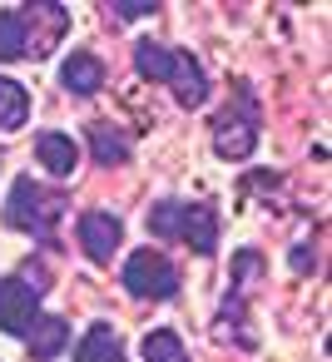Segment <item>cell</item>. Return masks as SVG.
<instances>
[{
    "instance_id": "obj_1",
    "label": "cell",
    "mask_w": 332,
    "mask_h": 362,
    "mask_svg": "<svg viewBox=\"0 0 332 362\" xmlns=\"http://www.w3.org/2000/svg\"><path fill=\"white\" fill-rule=\"evenodd\" d=\"M149 228L159 238H184L194 253H213L218 248V214L213 204H184V199H164L149 209Z\"/></svg>"
},
{
    "instance_id": "obj_2",
    "label": "cell",
    "mask_w": 332,
    "mask_h": 362,
    "mask_svg": "<svg viewBox=\"0 0 332 362\" xmlns=\"http://www.w3.org/2000/svg\"><path fill=\"white\" fill-rule=\"evenodd\" d=\"M60 214H65V189H50V184H35L30 174H20L16 184H11V199H6V228H16V233H50L55 223H60Z\"/></svg>"
},
{
    "instance_id": "obj_3",
    "label": "cell",
    "mask_w": 332,
    "mask_h": 362,
    "mask_svg": "<svg viewBox=\"0 0 332 362\" xmlns=\"http://www.w3.org/2000/svg\"><path fill=\"white\" fill-rule=\"evenodd\" d=\"M30 273H11L0 278V332L11 337H25L30 322L40 317V293H45V273H35V263H25Z\"/></svg>"
},
{
    "instance_id": "obj_4",
    "label": "cell",
    "mask_w": 332,
    "mask_h": 362,
    "mask_svg": "<svg viewBox=\"0 0 332 362\" xmlns=\"http://www.w3.org/2000/svg\"><path fill=\"white\" fill-rule=\"evenodd\" d=\"M119 278H124V288H129L134 298H174V293H179V268H174L164 253H154V248H134V253L124 258Z\"/></svg>"
},
{
    "instance_id": "obj_5",
    "label": "cell",
    "mask_w": 332,
    "mask_h": 362,
    "mask_svg": "<svg viewBox=\"0 0 332 362\" xmlns=\"http://www.w3.org/2000/svg\"><path fill=\"white\" fill-rule=\"evenodd\" d=\"M213 149H218V159H248L258 149V110H253V100L228 105V110L213 115Z\"/></svg>"
},
{
    "instance_id": "obj_6",
    "label": "cell",
    "mask_w": 332,
    "mask_h": 362,
    "mask_svg": "<svg viewBox=\"0 0 332 362\" xmlns=\"http://www.w3.org/2000/svg\"><path fill=\"white\" fill-rule=\"evenodd\" d=\"M20 16H25V55H35V60H45L70 30V11L55 6V0H35Z\"/></svg>"
},
{
    "instance_id": "obj_7",
    "label": "cell",
    "mask_w": 332,
    "mask_h": 362,
    "mask_svg": "<svg viewBox=\"0 0 332 362\" xmlns=\"http://www.w3.org/2000/svg\"><path fill=\"white\" fill-rule=\"evenodd\" d=\"M75 238H80V248H85L95 263H109L114 248L124 243V223H119L114 214H105V209H90V214H80Z\"/></svg>"
},
{
    "instance_id": "obj_8",
    "label": "cell",
    "mask_w": 332,
    "mask_h": 362,
    "mask_svg": "<svg viewBox=\"0 0 332 362\" xmlns=\"http://www.w3.org/2000/svg\"><path fill=\"white\" fill-rule=\"evenodd\" d=\"M169 90H174V100L184 105V110H198L203 100H208V75H203V65L194 60V50H169V80H164Z\"/></svg>"
},
{
    "instance_id": "obj_9",
    "label": "cell",
    "mask_w": 332,
    "mask_h": 362,
    "mask_svg": "<svg viewBox=\"0 0 332 362\" xmlns=\"http://www.w3.org/2000/svg\"><path fill=\"white\" fill-rule=\"evenodd\" d=\"M65 347H70V322L40 313V317L30 322V332H25V352H30L35 362H55Z\"/></svg>"
},
{
    "instance_id": "obj_10",
    "label": "cell",
    "mask_w": 332,
    "mask_h": 362,
    "mask_svg": "<svg viewBox=\"0 0 332 362\" xmlns=\"http://www.w3.org/2000/svg\"><path fill=\"white\" fill-rule=\"evenodd\" d=\"M60 80H65L70 95L85 100V95H100V85H105V65H100V55H90V50H75V55H65Z\"/></svg>"
},
{
    "instance_id": "obj_11",
    "label": "cell",
    "mask_w": 332,
    "mask_h": 362,
    "mask_svg": "<svg viewBox=\"0 0 332 362\" xmlns=\"http://www.w3.org/2000/svg\"><path fill=\"white\" fill-rule=\"evenodd\" d=\"M35 159L55 174V179H65V174H75V164H80V149H75V139L70 134H60V129H45V134H35Z\"/></svg>"
},
{
    "instance_id": "obj_12",
    "label": "cell",
    "mask_w": 332,
    "mask_h": 362,
    "mask_svg": "<svg viewBox=\"0 0 332 362\" xmlns=\"http://www.w3.org/2000/svg\"><path fill=\"white\" fill-rule=\"evenodd\" d=\"M75 362H124V352H119V332H114L109 322H95V327L80 337Z\"/></svg>"
},
{
    "instance_id": "obj_13",
    "label": "cell",
    "mask_w": 332,
    "mask_h": 362,
    "mask_svg": "<svg viewBox=\"0 0 332 362\" xmlns=\"http://www.w3.org/2000/svg\"><path fill=\"white\" fill-rule=\"evenodd\" d=\"M25 119H30V90L0 75V129L16 134V129H25Z\"/></svg>"
},
{
    "instance_id": "obj_14",
    "label": "cell",
    "mask_w": 332,
    "mask_h": 362,
    "mask_svg": "<svg viewBox=\"0 0 332 362\" xmlns=\"http://www.w3.org/2000/svg\"><path fill=\"white\" fill-rule=\"evenodd\" d=\"M139 352H144V362H189V347L179 342L174 327H149L144 342H139Z\"/></svg>"
},
{
    "instance_id": "obj_15",
    "label": "cell",
    "mask_w": 332,
    "mask_h": 362,
    "mask_svg": "<svg viewBox=\"0 0 332 362\" xmlns=\"http://www.w3.org/2000/svg\"><path fill=\"white\" fill-rule=\"evenodd\" d=\"M25 60V16L20 11H0V65Z\"/></svg>"
},
{
    "instance_id": "obj_16",
    "label": "cell",
    "mask_w": 332,
    "mask_h": 362,
    "mask_svg": "<svg viewBox=\"0 0 332 362\" xmlns=\"http://www.w3.org/2000/svg\"><path fill=\"white\" fill-rule=\"evenodd\" d=\"M90 144H95V159H100L105 169H114V164L129 159V139H124L119 129H109V124H90Z\"/></svg>"
},
{
    "instance_id": "obj_17",
    "label": "cell",
    "mask_w": 332,
    "mask_h": 362,
    "mask_svg": "<svg viewBox=\"0 0 332 362\" xmlns=\"http://www.w3.org/2000/svg\"><path fill=\"white\" fill-rule=\"evenodd\" d=\"M134 65H139L144 80H159V85L169 80V50L154 45V40H139V45H134Z\"/></svg>"
},
{
    "instance_id": "obj_18",
    "label": "cell",
    "mask_w": 332,
    "mask_h": 362,
    "mask_svg": "<svg viewBox=\"0 0 332 362\" xmlns=\"http://www.w3.org/2000/svg\"><path fill=\"white\" fill-rule=\"evenodd\" d=\"M258 278H263V253H258V248H243V253L233 258V283H238V288H253ZM238 288H233V293H238Z\"/></svg>"
},
{
    "instance_id": "obj_19",
    "label": "cell",
    "mask_w": 332,
    "mask_h": 362,
    "mask_svg": "<svg viewBox=\"0 0 332 362\" xmlns=\"http://www.w3.org/2000/svg\"><path fill=\"white\" fill-rule=\"evenodd\" d=\"M114 16L119 21H144V16H154V6H114Z\"/></svg>"
},
{
    "instance_id": "obj_20",
    "label": "cell",
    "mask_w": 332,
    "mask_h": 362,
    "mask_svg": "<svg viewBox=\"0 0 332 362\" xmlns=\"http://www.w3.org/2000/svg\"><path fill=\"white\" fill-rule=\"evenodd\" d=\"M312 248H292V273H312Z\"/></svg>"
}]
</instances>
